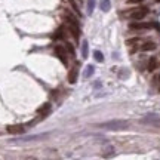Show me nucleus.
I'll return each instance as SVG.
<instances>
[{
	"label": "nucleus",
	"instance_id": "obj_1",
	"mask_svg": "<svg viewBox=\"0 0 160 160\" xmlns=\"http://www.w3.org/2000/svg\"><path fill=\"white\" fill-rule=\"evenodd\" d=\"M99 127L108 129V130H123V129L129 127V121H126V120H110V121L101 123Z\"/></svg>",
	"mask_w": 160,
	"mask_h": 160
},
{
	"label": "nucleus",
	"instance_id": "obj_2",
	"mask_svg": "<svg viewBox=\"0 0 160 160\" xmlns=\"http://www.w3.org/2000/svg\"><path fill=\"white\" fill-rule=\"evenodd\" d=\"M147 13H148L147 7H138V9H132L129 12V18L133 19V21H141L147 16Z\"/></svg>",
	"mask_w": 160,
	"mask_h": 160
},
{
	"label": "nucleus",
	"instance_id": "obj_3",
	"mask_svg": "<svg viewBox=\"0 0 160 160\" xmlns=\"http://www.w3.org/2000/svg\"><path fill=\"white\" fill-rule=\"evenodd\" d=\"M53 50H55L56 56L61 59V62H62L64 65H67V64H68V59H67V50H65V47H64V46L56 44V46L53 47Z\"/></svg>",
	"mask_w": 160,
	"mask_h": 160
},
{
	"label": "nucleus",
	"instance_id": "obj_4",
	"mask_svg": "<svg viewBox=\"0 0 160 160\" xmlns=\"http://www.w3.org/2000/svg\"><path fill=\"white\" fill-rule=\"evenodd\" d=\"M151 27H153L151 22H132V24H129L130 30H148Z\"/></svg>",
	"mask_w": 160,
	"mask_h": 160
},
{
	"label": "nucleus",
	"instance_id": "obj_5",
	"mask_svg": "<svg viewBox=\"0 0 160 160\" xmlns=\"http://www.w3.org/2000/svg\"><path fill=\"white\" fill-rule=\"evenodd\" d=\"M68 30L73 34V37L76 40H79L80 37V28H79V22H68Z\"/></svg>",
	"mask_w": 160,
	"mask_h": 160
},
{
	"label": "nucleus",
	"instance_id": "obj_6",
	"mask_svg": "<svg viewBox=\"0 0 160 160\" xmlns=\"http://www.w3.org/2000/svg\"><path fill=\"white\" fill-rule=\"evenodd\" d=\"M7 129V132L9 133H24V130H25V126L24 124H10V126H7L6 127Z\"/></svg>",
	"mask_w": 160,
	"mask_h": 160
},
{
	"label": "nucleus",
	"instance_id": "obj_7",
	"mask_svg": "<svg viewBox=\"0 0 160 160\" xmlns=\"http://www.w3.org/2000/svg\"><path fill=\"white\" fill-rule=\"evenodd\" d=\"M144 123H148V124H151V126H157L160 127V117L159 116H147L145 119H142Z\"/></svg>",
	"mask_w": 160,
	"mask_h": 160
},
{
	"label": "nucleus",
	"instance_id": "obj_8",
	"mask_svg": "<svg viewBox=\"0 0 160 160\" xmlns=\"http://www.w3.org/2000/svg\"><path fill=\"white\" fill-rule=\"evenodd\" d=\"M77 73H79L77 67H73V68L70 70V73H68V81H70L71 84L77 81Z\"/></svg>",
	"mask_w": 160,
	"mask_h": 160
},
{
	"label": "nucleus",
	"instance_id": "obj_9",
	"mask_svg": "<svg viewBox=\"0 0 160 160\" xmlns=\"http://www.w3.org/2000/svg\"><path fill=\"white\" fill-rule=\"evenodd\" d=\"M49 111H50V104H49V102L43 104V105H41L40 108H37V113H39L40 116H43V117H44V116H46V114H47Z\"/></svg>",
	"mask_w": 160,
	"mask_h": 160
},
{
	"label": "nucleus",
	"instance_id": "obj_10",
	"mask_svg": "<svg viewBox=\"0 0 160 160\" xmlns=\"http://www.w3.org/2000/svg\"><path fill=\"white\" fill-rule=\"evenodd\" d=\"M156 49V43L153 41H145L142 46H141V50L142 52H148V50H154Z\"/></svg>",
	"mask_w": 160,
	"mask_h": 160
},
{
	"label": "nucleus",
	"instance_id": "obj_11",
	"mask_svg": "<svg viewBox=\"0 0 160 160\" xmlns=\"http://www.w3.org/2000/svg\"><path fill=\"white\" fill-rule=\"evenodd\" d=\"M157 68V59L156 58H150L148 61V71H154Z\"/></svg>",
	"mask_w": 160,
	"mask_h": 160
},
{
	"label": "nucleus",
	"instance_id": "obj_12",
	"mask_svg": "<svg viewBox=\"0 0 160 160\" xmlns=\"http://www.w3.org/2000/svg\"><path fill=\"white\" fill-rule=\"evenodd\" d=\"M87 49H89V47H87V41L83 40V41H81V56H83V58H87Z\"/></svg>",
	"mask_w": 160,
	"mask_h": 160
},
{
	"label": "nucleus",
	"instance_id": "obj_13",
	"mask_svg": "<svg viewBox=\"0 0 160 160\" xmlns=\"http://www.w3.org/2000/svg\"><path fill=\"white\" fill-rule=\"evenodd\" d=\"M110 7H111L110 0H102V1H101V9H102L104 12H108V10H110Z\"/></svg>",
	"mask_w": 160,
	"mask_h": 160
},
{
	"label": "nucleus",
	"instance_id": "obj_14",
	"mask_svg": "<svg viewBox=\"0 0 160 160\" xmlns=\"http://www.w3.org/2000/svg\"><path fill=\"white\" fill-rule=\"evenodd\" d=\"M65 31H64V28L61 27V28H58V31L53 34V39H65V34H64Z\"/></svg>",
	"mask_w": 160,
	"mask_h": 160
},
{
	"label": "nucleus",
	"instance_id": "obj_15",
	"mask_svg": "<svg viewBox=\"0 0 160 160\" xmlns=\"http://www.w3.org/2000/svg\"><path fill=\"white\" fill-rule=\"evenodd\" d=\"M64 47H65V50H67L70 55H73V56L76 55V50H74V47H73V44H71V43H65V46H64Z\"/></svg>",
	"mask_w": 160,
	"mask_h": 160
},
{
	"label": "nucleus",
	"instance_id": "obj_16",
	"mask_svg": "<svg viewBox=\"0 0 160 160\" xmlns=\"http://www.w3.org/2000/svg\"><path fill=\"white\" fill-rule=\"evenodd\" d=\"M93 70H95V68H93V65H87V67H86V73H84V77H86V79H89V77H90V76L93 74Z\"/></svg>",
	"mask_w": 160,
	"mask_h": 160
},
{
	"label": "nucleus",
	"instance_id": "obj_17",
	"mask_svg": "<svg viewBox=\"0 0 160 160\" xmlns=\"http://www.w3.org/2000/svg\"><path fill=\"white\" fill-rule=\"evenodd\" d=\"M93 56H95V59H96L98 62H102V61H104V55H102L99 50H95V52H93Z\"/></svg>",
	"mask_w": 160,
	"mask_h": 160
},
{
	"label": "nucleus",
	"instance_id": "obj_18",
	"mask_svg": "<svg viewBox=\"0 0 160 160\" xmlns=\"http://www.w3.org/2000/svg\"><path fill=\"white\" fill-rule=\"evenodd\" d=\"M70 3H71V6H73V9H74V12L79 15V16H81V13H80V10H79V6H77V3L74 1V0H68Z\"/></svg>",
	"mask_w": 160,
	"mask_h": 160
},
{
	"label": "nucleus",
	"instance_id": "obj_19",
	"mask_svg": "<svg viewBox=\"0 0 160 160\" xmlns=\"http://www.w3.org/2000/svg\"><path fill=\"white\" fill-rule=\"evenodd\" d=\"M93 9H95V0H89V3H87V10H89V13H90Z\"/></svg>",
	"mask_w": 160,
	"mask_h": 160
},
{
	"label": "nucleus",
	"instance_id": "obj_20",
	"mask_svg": "<svg viewBox=\"0 0 160 160\" xmlns=\"http://www.w3.org/2000/svg\"><path fill=\"white\" fill-rule=\"evenodd\" d=\"M139 41H141V39H139V37H135V39H129L126 43H127V44H138Z\"/></svg>",
	"mask_w": 160,
	"mask_h": 160
},
{
	"label": "nucleus",
	"instance_id": "obj_21",
	"mask_svg": "<svg viewBox=\"0 0 160 160\" xmlns=\"http://www.w3.org/2000/svg\"><path fill=\"white\" fill-rule=\"evenodd\" d=\"M144 0H129V3H142Z\"/></svg>",
	"mask_w": 160,
	"mask_h": 160
},
{
	"label": "nucleus",
	"instance_id": "obj_22",
	"mask_svg": "<svg viewBox=\"0 0 160 160\" xmlns=\"http://www.w3.org/2000/svg\"><path fill=\"white\" fill-rule=\"evenodd\" d=\"M157 79H159V81H160V74H159V77H157Z\"/></svg>",
	"mask_w": 160,
	"mask_h": 160
},
{
	"label": "nucleus",
	"instance_id": "obj_23",
	"mask_svg": "<svg viewBox=\"0 0 160 160\" xmlns=\"http://www.w3.org/2000/svg\"><path fill=\"white\" fill-rule=\"evenodd\" d=\"M157 1H160V0H157Z\"/></svg>",
	"mask_w": 160,
	"mask_h": 160
},
{
	"label": "nucleus",
	"instance_id": "obj_24",
	"mask_svg": "<svg viewBox=\"0 0 160 160\" xmlns=\"http://www.w3.org/2000/svg\"><path fill=\"white\" fill-rule=\"evenodd\" d=\"M79 1H80V0H79Z\"/></svg>",
	"mask_w": 160,
	"mask_h": 160
}]
</instances>
